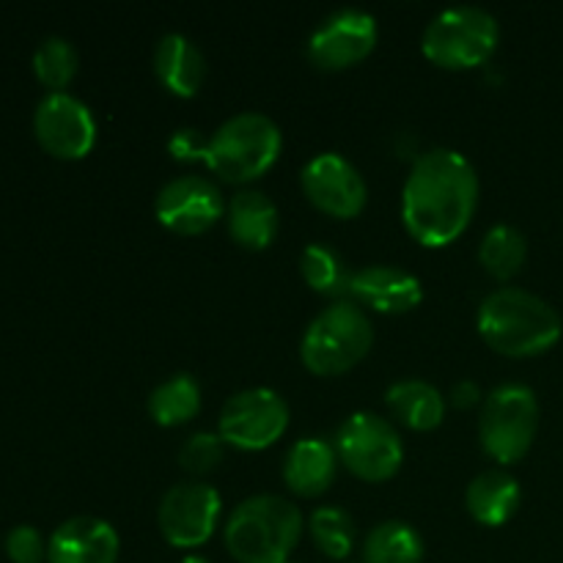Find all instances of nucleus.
Wrapping results in <instances>:
<instances>
[{
    "mask_svg": "<svg viewBox=\"0 0 563 563\" xmlns=\"http://www.w3.org/2000/svg\"><path fill=\"white\" fill-rule=\"evenodd\" d=\"M154 71L170 93L187 99L196 97L207 77V58L190 36L170 31L154 47Z\"/></svg>",
    "mask_w": 563,
    "mask_h": 563,
    "instance_id": "f3484780",
    "label": "nucleus"
},
{
    "mask_svg": "<svg viewBox=\"0 0 563 563\" xmlns=\"http://www.w3.org/2000/svg\"><path fill=\"white\" fill-rule=\"evenodd\" d=\"M302 537V511L280 495H251L225 522V548L240 563H286Z\"/></svg>",
    "mask_w": 563,
    "mask_h": 563,
    "instance_id": "7ed1b4c3",
    "label": "nucleus"
},
{
    "mask_svg": "<svg viewBox=\"0 0 563 563\" xmlns=\"http://www.w3.org/2000/svg\"><path fill=\"white\" fill-rule=\"evenodd\" d=\"M223 443L225 440L214 432L190 434V438H187L179 449L181 467L190 473H196V476L214 471V467L223 462Z\"/></svg>",
    "mask_w": 563,
    "mask_h": 563,
    "instance_id": "cd10ccee",
    "label": "nucleus"
},
{
    "mask_svg": "<svg viewBox=\"0 0 563 563\" xmlns=\"http://www.w3.org/2000/svg\"><path fill=\"white\" fill-rule=\"evenodd\" d=\"M335 456L366 482H385L405 462V443L394 423L374 412H352L335 432Z\"/></svg>",
    "mask_w": 563,
    "mask_h": 563,
    "instance_id": "6e6552de",
    "label": "nucleus"
},
{
    "mask_svg": "<svg viewBox=\"0 0 563 563\" xmlns=\"http://www.w3.org/2000/svg\"><path fill=\"white\" fill-rule=\"evenodd\" d=\"M478 176L456 148H429L412 163L401 190L407 231L427 247L451 245L473 220Z\"/></svg>",
    "mask_w": 563,
    "mask_h": 563,
    "instance_id": "f257e3e1",
    "label": "nucleus"
},
{
    "mask_svg": "<svg viewBox=\"0 0 563 563\" xmlns=\"http://www.w3.org/2000/svg\"><path fill=\"white\" fill-rule=\"evenodd\" d=\"M289 427V405L273 388H247L220 410V438L245 451L273 445Z\"/></svg>",
    "mask_w": 563,
    "mask_h": 563,
    "instance_id": "1a4fd4ad",
    "label": "nucleus"
},
{
    "mask_svg": "<svg viewBox=\"0 0 563 563\" xmlns=\"http://www.w3.org/2000/svg\"><path fill=\"white\" fill-rule=\"evenodd\" d=\"M482 339L495 352L509 357H533L553 350L563 333V322L544 297L520 286L489 291L476 313Z\"/></svg>",
    "mask_w": 563,
    "mask_h": 563,
    "instance_id": "f03ea898",
    "label": "nucleus"
},
{
    "mask_svg": "<svg viewBox=\"0 0 563 563\" xmlns=\"http://www.w3.org/2000/svg\"><path fill=\"white\" fill-rule=\"evenodd\" d=\"M33 132L44 152L53 157L80 159L91 152L97 141V119L82 99L55 91L36 104Z\"/></svg>",
    "mask_w": 563,
    "mask_h": 563,
    "instance_id": "9b49d317",
    "label": "nucleus"
},
{
    "mask_svg": "<svg viewBox=\"0 0 563 563\" xmlns=\"http://www.w3.org/2000/svg\"><path fill=\"white\" fill-rule=\"evenodd\" d=\"M5 555L14 563H42L47 559V544L33 526H16L5 537Z\"/></svg>",
    "mask_w": 563,
    "mask_h": 563,
    "instance_id": "c85d7f7f",
    "label": "nucleus"
},
{
    "mask_svg": "<svg viewBox=\"0 0 563 563\" xmlns=\"http://www.w3.org/2000/svg\"><path fill=\"white\" fill-rule=\"evenodd\" d=\"M500 38L498 20L482 5H449L432 16L421 38L423 55L445 69L482 66Z\"/></svg>",
    "mask_w": 563,
    "mask_h": 563,
    "instance_id": "423d86ee",
    "label": "nucleus"
},
{
    "mask_svg": "<svg viewBox=\"0 0 563 563\" xmlns=\"http://www.w3.org/2000/svg\"><path fill=\"white\" fill-rule=\"evenodd\" d=\"M168 152L170 157L185 159V163L203 159V152H207V137H203L198 130H179L170 135Z\"/></svg>",
    "mask_w": 563,
    "mask_h": 563,
    "instance_id": "c756f323",
    "label": "nucleus"
},
{
    "mask_svg": "<svg viewBox=\"0 0 563 563\" xmlns=\"http://www.w3.org/2000/svg\"><path fill=\"white\" fill-rule=\"evenodd\" d=\"M179 563H209V561L201 559V555H187V559H181Z\"/></svg>",
    "mask_w": 563,
    "mask_h": 563,
    "instance_id": "2f4dec72",
    "label": "nucleus"
},
{
    "mask_svg": "<svg viewBox=\"0 0 563 563\" xmlns=\"http://www.w3.org/2000/svg\"><path fill=\"white\" fill-rule=\"evenodd\" d=\"M377 44V20L368 11L346 5L319 22L308 36V58L319 69H346L366 58Z\"/></svg>",
    "mask_w": 563,
    "mask_h": 563,
    "instance_id": "f8f14e48",
    "label": "nucleus"
},
{
    "mask_svg": "<svg viewBox=\"0 0 563 563\" xmlns=\"http://www.w3.org/2000/svg\"><path fill=\"white\" fill-rule=\"evenodd\" d=\"M478 401V390L473 383H460L454 385V405L456 407H471Z\"/></svg>",
    "mask_w": 563,
    "mask_h": 563,
    "instance_id": "7c9ffc66",
    "label": "nucleus"
},
{
    "mask_svg": "<svg viewBox=\"0 0 563 563\" xmlns=\"http://www.w3.org/2000/svg\"><path fill=\"white\" fill-rule=\"evenodd\" d=\"M286 563H295V561H286Z\"/></svg>",
    "mask_w": 563,
    "mask_h": 563,
    "instance_id": "72a5a7b5",
    "label": "nucleus"
},
{
    "mask_svg": "<svg viewBox=\"0 0 563 563\" xmlns=\"http://www.w3.org/2000/svg\"><path fill=\"white\" fill-rule=\"evenodd\" d=\"M280 214L273 198L262 190H240L229 201V234L247 251H264L275 242Z\"/></svg>",
    "mask_w": 563,
    "mask_h": 563,
    "instance_id": "a211bd4d",
    "label": "nucleus"
},
{
    "mask_svg": "<svg viewBox=\"0 0 563 563\" xmlns=\"http://www.w3.org/2000/svg\"><path fill=\"white\" fill-rule=\"evenodd\" d=\"M201 410V388L187 372L174 374L148 394V416L159 427H181Z\"/></svg>",
    "mask_w": 563,
    "mask_h": 563,
    "instance_id": "4be33fe9",
    "label": "nucleus"
},
{
    "mask_svg": "<svg viewBox=\"0 0 563 563\" xmlns=\"http://www.w3.org/2000/svg\"><path fill=\"white\" fill-rule=\"evenodd\" d=\"M423 539L410 522L385 520L363 542V561L366 563H421Z\"/></svg>",
    "mask_w": 563,
    "mask_h": 563,
    "instance_id": "5701e85b",
    "label": "nucleus"
},
{
    "mask_svg": "<svg viewBox=\"0 0 563 563\" xmlns=\"http://www.w3.org/2000/svg\"><path fill=\"white\" fill-rule=\"evenodd\" d=\"M522 500L520 482L504 467H489L471 478L465 493L467 511L482 526H504L517 515Z\"/></svg>",
    "mask_w": 563,
    "mask_h": 563,
    "instance_id": "6ab92c4d",
    "label": "nucleus"
},
{
    "mask_svg": "<svg viewBox=\"0 0 563 563\" xmlns=\"http://www.w3.org/2000/svg\"><path fill=\"white\" fill-rule=\"evenodd\" d=\"M308 531H311L313 544L322 550L328 559L344 561L352 553L355 544V526L352 517L339 506H319L311 517H308Z\"/></svg>",
    "mask_w": 563,
    "mask_h": 563,
    "instance_id": "bb28decb",
    "label": "nucleus"
},
{
    "mask_svg": "<svg viewBox=\"0 0 563 563\" xmlns=\"http://www.w3.org/2000/svg\"><path fill=\"white\" fill-rule=\"evenodd\" d=\"M154 214L174 234H203L223 214V196L218 185L203 176H176L157 192Z\"/></svg>",
    "mask_w": 563,
    "mask_h": 563,
    "instance_id": "4468645a",
    "label": "nucleus"
},
{
    "mask_svg": "<svg viewBox=\"0 0 563 563\" xmlns=\"http://www.w3.org/2000/svg\"><path fill=\"white\" fill-rule=\"evenodd\" d=\"M350 563H366V561H350Z\"/></svg>",
    "mask_w": 563,
    "mask_h": 563,
    "instance_id": "473e14b6",
    "label": "nucleus"
},
{
    "mask_svg": "<svg viewBox=\"0 0 563 563\" xmlns=\"http://www.w3.org/2000/svg\"><path fill=\"white\" fill-rule=\"evenodd\" d=\"M374 344V324L355 302H335L324 308L302 333L300 357L308 372L319 377L344 374L366 357Z\"/></svg>",
    "mask_w": 563,
    "mask_h": 563,
    "instance_id": "39448f33",
    "label": "nucleus"
},
{
    "mask_svg": "<svg viewBox=\"0 0 563 563\" xmlns=\"http://www.w3.org/2000/svg\"><path fill=\"white\" fill-rule=\"evenodd\" d=\"M278 124L258 110H242L229 115L223 124L207 137L203 163L223 176L225 181H251L273 168L280 154Z\"/></svg>",
    "mask_w": 563,
    "mask_h": 563,
    "instance_id": "20e7f679",
    "label": "nucleus"
},
{
    "mask_svg": "<svg viewBox=\"0 0 563 563\" xmlns=\"http://www.w3.org/2000/svg\"><path fill=\"white\" fill-rule=\"evenodd\" d=\"M220 520L218 489L203 482L174 484L157 506V526L165 542L190 550L209 542Z\"/></svg>",
    "mask_w": 563,
    "mask_h": 563,
    "instance_id": "9d476101",
    "label": "nucleus"
},
{
    "mask_svg": "<svg viewBox=\"0 0 563 563\" xmlns=\"http://www.w3.org/2000/svg\"><path fill=\"white\" fill-rule=\"evenodd\" d=\"M350 295L379 313H405L423 300V286L418 275L407 269L372 264V267L355 269Z\"/></svg>",
    "mask_w": 563,
    "mask_h": 563,
    "instance_id": "dca6fc26",
    "label": "nucleus"
},
{
    "mask_svg": "<svg viewBox=\"0 0 563 563\" xmlns=\"http://www.w3.org/2000/svg\"><path fill=\"white\" fill-rule=\"evenodd\" d=\"M119 533L108 520L82 515L60 522L47 542L49 563H115Z\"/></svg>",
    "mask_w": 563,
    "mask_h": 563,
    "instance_id": "2eb2a0df",
    "label": "nucleus"
},
{
    "mask_svg": "<svg viewBox=\"0 0 563 563\" xmlns=\"http://www.w3.org/2000/svg\"><path fill=\"white\" fill-rule=\"evenodd\" d=\"M80 66V55H77L75 44L64 36H47L38 42L36 53H33V71H36L38 82L49 88V93L64 91L77 75Z\"/></svg>",
    "mask_w": 563,
    "mask_h": 563,
    "instance_id": "a878e982",
    "label": "nucleus"
},
{
    "mask_svg": "<svg viewBox=\"0 0 563 563\" xmlns=\"http://www.w3.org/2000/svg\"><path fill=\"white\" fill-rule=\"evenodd\" d=\"M539 432V401L528 385H498L484 399L478 438L493 460L511 465L531 451Z\"/></svg>",
    "mask_w": 563,
    "mask_h": 563,
    "instance_id": "0eeeda50",
    "label": "nucleus"
},
{
    "mask_svg": "<svg viewBox=\"0 0 563 563\" xmlns=\"http://www.w3.org/2000/svg\"><path fill=\"white\" fill-rule=\"evenodd\" d=\"M302 190L313 207L333 218H355L368 198L366 179L361 170L339 152H319L306 163L300 174Z\"/></svg>",
    "mask_w": 563,
    "mask_h": 563,
    "instance_id": "ddd939ff",
    "label": "nucleus"
},
{
    "mask_svg": "<svg viewBox=\"0 0 563 563\" xmlns=\"http://www.w3.org/2000/svg\"><path fill=\"white\" fill-rule=\"evenodd\" d=\"M335 449L319 438L297 440L284 460V482L291 493L306 495H322L330 489L335 478Z\"/></svg>",
    "mask_w": 563,
    "mask_h": 563,
    "instance_id": "aec40b11",
    "label": "nucleus"
},
{
    "mask_svg": "<svg viewBox=\"0 0 563 563\" xmlns=\"http://www.w3.org/2000/svg\"><path fill=\"white\" fill-rule=\"evenodd\" d=\"M302 278L308 280L311 289H317L319 295L328 297H341L350 295L352 284V269L350 264L344 262L339 251H333L330 245H322V242H311V245L302 251L300 258Z\"/></svg>",
    "mask_w": 563,
    "mask_h": 563,
    "instance_id": "393cba45",
    "label": "nucleus"
},
{
    "mask_svg": "<svg viewBox=\"0 0 563 563\" xmlns=\"http://www.w3.org/2000/svg\"><path fill=\"white\" fill-rule=\"evenodd\" d=\"M528 240L517 225L498 223L484 234L482 247H478V262L495 278L506 280L517 275L526 264Z\"/></svg>",
    "mask_w": 563,
    "mask_h": 563,
    "instance_id": "b1692460",
    "label": "nucleus"
},
{
    "mask_svg": "<svg viewBox=\"0 0 563 563\" xmlns=\"http://www.w3.org/2000/svg\"><path fill=\"white\" fill-rule=\"evenodd\" d=\"M385 399H388L396 418L416 432H429V429L443 423L445 399L427 379H399V383L390 385Z\"/></svg>",
    "mask_w": 563,
    "mask_h": 563,
    "instance_id": "412c9836",
    "label": "nucleus"
}]
</instances>
